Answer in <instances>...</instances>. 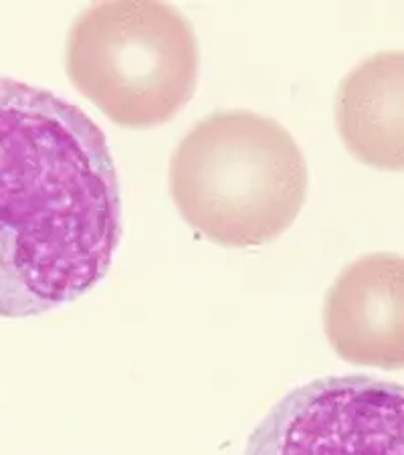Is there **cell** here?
<instances>
[{
	"mask_svg": "<svg viewBox=\"0 0 404 455\" xmlns=\"http://www.w3.org/2000/svg\"><path fill=\"white\" fill-rule=\"evenodd\" d=\"M120 239L104 130L57 93L0 77V318L75 302L107 275Z\"/></svg>",
	"mask_w": 404,
	"mask_h": 455,
	"instance_id": "1",
	"label": "cell"
},
{
	"mask_svg": "<svg viewBox=\"0 0 404 455\" xmlns=\"http://www.w3.org/2000/svg\"><path fill=\"white\" fill-rule=\"evenodd\" d=\"M198 39L164 3H99L73 23L65 69L77 92L126 128L170 122L198 84Z\"/></svg>",
	"mask_w": 404,
	"mask_h": 455,
	"instance_id": "3",
	"label": "cell"
},
{
	"mask_svg": "<svg viewBox=\"0 0 404 455\" xmlns=\"http://www.w3.org/2000/svg\"><path fill=\"white\" fill-rule=\"evenodd\" d=\"M336 128L360 163L404 172V51L374 53L342 79Z\"/></svg>",
	"mask_w": 404,
	"mask_h": 455,
	"instance_id": "6",
	"label": "cell"
},
{
	"mask_svg": "<svg viewBox=\"0 0 404 455\" xmlns=\"http://www.w3.org/2000/svg\"><path fill=\"white\" fill-rule=\"evenodd\" d=\"M242 455H404V385L360 374L301 385L271 407Z\"/></svg>",
	"mask_w": 404,
	"mask_h": 455,
	"instance_id": "4",
	"label": "cell"
},
{
	"mask_svg": "<svg viewBox=\"0 0 404 455\" xmlns=\"http://www.w3.org/2000/svg\"><path fill=\"white\" fill-rule=\"evenodd\" d=\"M310 172L304 152L273 117L249 109L209 114L170 160L180 217L212 243L261 247L299 217Z\"/></svg>",
	"mask_w": 404,
	"mask_h": 455,
	"instance_id": "2",
	"label": "cell"
},
{
	"mask_svg": "<svg viewBox=\"0 0 404 455\" xmlns=\"http://www.w3.org/2000/svg\"><path fill=\"white\" fill-rule=\"evenodd\" d=\"M321 318L342 361L404 369V257L368 253L352 261L328 290Z\"/></svg>",
	"mask_w": 404,
	"mask_h": 455,
	"instance_id": "5",
	"label": "cell"
}]
</instances>
